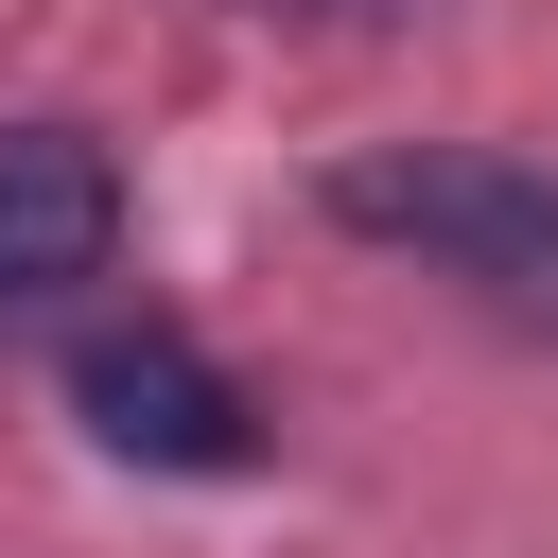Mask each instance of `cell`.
<instances>
[{"label": "cell", "instance_id": "1", "mask_svg": "<svg viewBox=\"0 0 558 558\" xmlns=\"http://www.w3.org/2000/svg\"><path fill=\"white\" fill-rule=\"evenodd\" d=\"M331 227L418 244L436 279H471L523 331H558V174H523V157H349L331 174Z\"/></svg>", "mask_w": 558, "mask_h": 558}, {"label": "cell", "instance_id": "2", "mask_svg": "<svg viewBox=\"0 0 558 558\" xmlns=\"http://www.w3.org/2000/svg\"><path fill=\"white\" fill-rule=\"evenodd\" d=\"M70 418H87L105 453H140V471H244V453H262V401H244L174 314H105V331L70 349Z\"/></svg>", "mask_w": 558, "mask_h": 558}, {"label": "cell", "instance_id": "3", "mask_svg": "<svg viewBox=\"0 0 558 558\" xmlns=\"http://www.w3.org/2000/svg\"><path fill=\"white\" fill-rule=\"evenodd\" d=\"M105 262H122V174H105V140L0 122V314L70 296V279H105Z\"/></svg>", "mask_w": 558, "mask_h": 558}]
</instances>
